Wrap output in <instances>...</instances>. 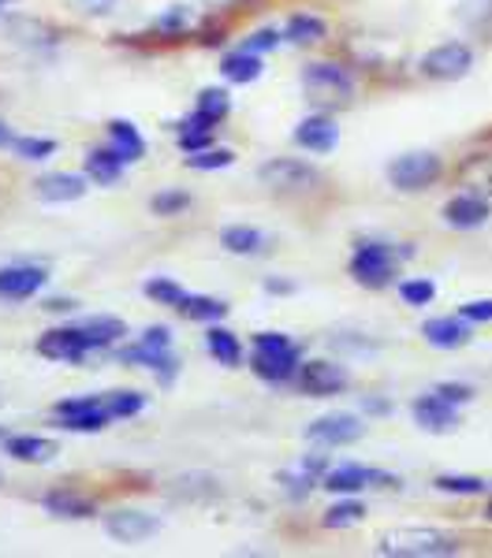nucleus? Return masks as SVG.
<instances>
[{
  "instance_id": "9b49d317",
  "label": "nucleus",
  "mask_w": 492,
  "mask_h": 558,
  "mask_svg": "<svg viewBox=\"0 0 492 558\" xmlns=\"http://www.w3.org/2000/svg\"><path fill=\"white\" fill-rule=\"evenodd\" d=\"M410 417H415L418 428L433 432V436H447V432H455L463 425L459 407H455V402H447L444 395H436V391L418 395V399L410 402Z\"/></svg>"
},
{
  "instance_id": "37998d69",
  "label": "nucleus",
  "mask_w": 492,
  "mask_h": 558,
  "mask_svg": "<svg viewBox=\"0 0 492 558\" xmlns=\"http://www.w3.org/2000/svg\"><path fill=\"white\" fill-rule=\"evenodd\" d=\"M459 317L470 324H489L492 320V299H473L467 305H459Z\"/></svg>"
},
{
  "instance_id": "6e6552de",
  "label": "nucleus",
  "mask_w": 492,
  "mask_h": 558,
  "mask_svg": "<svg viewBox=\"0 0 492 558\" xmlns=\"http://www.w3.org/2000/svg\"><path fill=\"white\" fill-rule=\"evenodd\" d=\"M399 476L384 473V470H373V465H358V462H347V465H336L321 476V488L336 492V495H355L362 488H399Z\"/></svg>"
},
{
  "instance_id": "c756f323",
  "label": "nucleus",
  "mask_w": 492,
  "mask_h": 558,
  "mask_svg": "<svg viewBox=\"0 0 492 558\" xmlns=\"http://www.w3.org/2000/svg\"><path fill=\"white\" fill-rule=\"evenodd\" d=\"M79 328L86 331V339H89V343H94L97 350L112 347L116 339L128 336V324H123L120 317H86V320H79Z\"/></svg>"
},
{
  "instance_id": "a18cd8bd",
  "label": "nucleus",
  "mask_w": 492,
  "mask_h": 558,
  "mask_svg": "<svg viewBox=\"0 0 492 558\" xmlns=\"http://www.w3.org/2000/svg\"><path fill=\"white\" fill-rule=\"evenodd\" d=\"M436 395H444L447 402H455V407H467V402H473V387L470 384H436L433 387Z\"/></svg>"
},
{
  "instance_id": "f704fd0d",
  "label": "nucleus",
  "mask_w": 492,
  "mask_h": 558,
  "mask_svg": "<svg viewBox=\"0 0 492 558\" xmlns=\"http://www.w3.org/2000/svg\"><path fill=\"white\" fill-rule=\"evenodd\" d=\"M365 518V507L358 499H339L336 507L325 510V529H351Z\"/></svg>"
},
{
  "instance_id": "c03bdc74",
  "label": "nucleus",
  "mask_w": 492,
  "mask_h": 558,
  "mask_svg": "<svg viewBox=\"0 0 492 558\" xmlns=\"http://www.w3.org/2000/svg\"><path fill=\"white\" fill-rule=\"evenodd\" d=\"M179 146L187 153H202L213 146V131H194V128H183L179 131Z\"/></svg>"
},
{
  "instance_id": "412c9836",
  "label": "nucleus",
  "mask_w": 492,
  "mask_h": 558,
  "mask_svg": "<svg viewBox=\"0 0 492 558\" xmlns=\"http://www.w3.org/2000/svg\"><path fill=\"white\" fill-rule=\"evenodd\" d=\"M228 112H231L228 89H202V94H199V108H194V116L183 123V128H194V131H217V123H220Z\"/></svg>"
},
{
  "instance_id": "9d476101",
  "label": "nucleus",
  "mask_w": 492,
  "mask_h": 558,
  "mask_svg": "<svg viewBox=\"0 0 492 558\" xmlns=\"http://www.w3.org/2000/svg\"><path fill=\"white\" fill-rule=\"evenodd\" d=\"M57 421L60 428L71 432H101L112 421V413L105 407V395H83V399L57 402Z\"/></svg>"
},
{
  "instance_id": "6ab92c4d",
  "label": "nucleus",
  "mask_w": 492,
  "mask_h": 558,
  "mask_svg": "<svg viewBox=\"0 0 492 558\" xmlns=\"http://www.w3.org/2000/svg\"><path fill=\"white\" fill-rule=\"evenodd\" d=\"M86 191H89L86 175H75V172H49V175H41L38 183H34V194H38L41 202H52V205L79 202Z\"/></svg>"
},
{
  "instance_id": "79ce46f5",
  "label": "nucleus",
  "mask_w": 492,
  "mask_h": 558,
  "mask_svg": "<svg viewBox=\"0 0 492 558\" xmlns=\"http://www.w3.org/2000/svg\"><path fill=\"white\" fill-rule=\"evenodd\" d=\"M187 26H191V12H187V8H172V12H165L157 20V31L168 34V38H179Z\"/></svg>"
},
{
  "instance_id": "4468645a",
  "label": "nucleus",
  "mask_w": 492,
  "mask_h": 558,
  "mask_svg": "<svg viewBox=\"0 0 492 558\" xmlns=\"http://www.w3.org/2000/svg\"><path fill=\"white\" fill-rule=\"evenodd\" d=\"M362 432L365 425L355 413H325V417H317L307 428V439L321 447H347V444H355V439H362Z\"/></svg>"
},
{
  "instance_id": "5fc2aeb1",
  "label": "nucleus",
  "mask_w": 492,
  "mask_h": 558,
  "mask_svg": "<svg viewBox=\"0 0 492 558\" xmlns=\"http://www.w3.org/2000/svg\"><path fill=\"white\" fill-rule=\"evenodd\" d=\"M4 439H8V436H4V432H0V444H4Z\"/></svg>"
},
{
  "instance_id": "5701e85b",
  "label": "nucleus",
  "mask_w": 492,
  "mask_h": 558,
  "mask_svg": "<svg viewBox=\"0 0 492 558\" xmlns=\"http://www.w3.org/2000/svg\"><path fill=\"white\" fill-rule=\"evenodd\" d=\"M262 57L257 52H250V49H236V52H228V57L220 60V75L228 78V83H236V86H250V83H257L262 78Z\"/></svg>"
},
{
  "instance_id": "de8ad7c7",
  "label": "nucleus",
  "mask_w": 492,
  "mask_h": 558,
  "mask_svg": "<svg viewBox=\"0 0 492 558\" xmlns=\"http://www.w3.org/2000/svg\"><path fill=\"white\" fill-rule=\"evenodd\" d=\"M139 343H146V347H154V350H172V331H168L165 324H157V328L142 331Z\"/></svg>"
},
{
  "instance_id": "4c0bfd02",
  "label": "nucleus",
  "mask_w": 492,
  "mask_h": 558,
  "mask_svg": "<svg viewBox=\"0 0 492 558\" xmlns=\"http://www.w3.org/2000/svg\"><path fill=\"white\" fill-rule=\"evenodd\" d=\"M142 291H146V299H154L157 305H172V310H179V302L187 299V291L183 287L176 283V279H149L146 287H142Z\"/></svg>"
},
{
  "instance_id": "ea45409f",
  "label": "nucleus",
  "mask_w": 492,
  "mask_h": 558,
  "mask_svg": "<svg viewBox=\"0 0 492 558\" xmlns=\"http://www.w3.org/2000/svg\"><path fill=\"white\" fill-rule=\"evenodd\" d=\"M187 205H191V194L187 191H160V194H154L149 209H154L157 216H179Z\"/></svg>"
},
{
  "instance_id": "3c124183",
  "label": "nucleus",
  "mask_w": 492,
  "mask_h": 558,
  "mask_svg": "<svg viewBox=\"0 0 492 558\" xmlns=\"http://www.w3.org/2000/svg\"><path fill=\"white\" fill-rule=\"evenodd\" d=\"M362 407L370 410V413H388V402H377V399H365Z\"/></svg>"
},
{
  "instance_id": "393cba45",
  "label": "nucleus",
  "mask_w": 492,
  "mask_h": 558,
  "mask_svg": "<svg viewBox=\"0 0 492 558\" xmlns=\"http://www.w3.org/2000/svg\"><path fill=\"white\" fill-rule=\"evenodd\" d=\"M4 451L15 458V462H52L57 458V444L41 436H8Z\"/></svg>"
},
{
  "instance_id": "72a5a7b5",
  "label": "nucleus",
  "mask_w": 492,
  "mask_h": 558,
  "mask_svg": "<svg viewBox=\"0 0 492 558\" xmlns=\"http://www.w3.org/2000/svg\"><path fill=\"white\" fill-rule=\"evenodd\" d=\"M436 492H447V495H481L489 488V481H481V476H470V473H444L433 481Z\"/></svg>"
},
{
  "instance_id": "b1692460",
  "label": "nucleus",
  "mask_w": 492,
  "mask_h": 558,
  "mask_svg": "<svg viewBox=\"0 0 492 558\" xmlns=\"http://www.w3.org/2000/svg\"><path fill=\"white\" fill-rule=\"evenodd\" d=\"M83 165H86V179H94V183H101V186H112L116 179L123 175V165H128V160H123L116 149H89Z\"/></svg>"
},
{
  "instance_id": "7ed1b4c3",
  "label": "nucleus",
  "mask_w": 492,
  "mask_h": 558,
  "mask_svg": "<svg viewBox=\"0 0 492 558\" xmlns=\"http://www.w3.org/2000/svg\"><path fill=\"white\" fill-rule=\"evenodd\" d=\"M302 365V347L291 343L280 331H257L254 336V354H250V368L262 376L265 384H288L299 376Z\"/></svg>"
},
{
  "instance_id": "ddd939ff",
  "label": "nucleus",
  "mask_w": 492,
  "mask_h": 558,
  "mask_svg": "<svg viewBox=\"0 0 492 558\" xmlns=\"http://www.w3.org/2000/svg\"><path fill=\"white\" fill-rule=\"evenodd\" d=\"M101 525L116 544H142V539L160 533V518L146 514V510H112L101 518Z\"/></svg>"
},
{
  "instance_id": "f257e3e1",
  "label": "nucleus",
  "mask_w": 492,
  "mask_h": 558,
  "mask_svg": "<svg viewBox=\"0 0 492 558\" xmlns=\"http://www.w3.org/2000/svg\"><path fill=\"white\" fill-rule=\"evenodd\" d=\"M415 250L396 246V242H381V239H362L351 254V279L358 287H370V291H384L392 287L399 265L407 260Z\"/></svg>"
},
{
  "instance_id": "bb28decb",
  "label": "nucleus",
  "mask_w": 492,
  "mask_h": 558,
  "mask_svg": "<svg viewBox=\"0 0 492 558\" xmlns=\"http://www.w3.org/2000/svg\"><path fill=\"white\" fill-rule=\"evenodd\" d=\"M45 510L49 514H57V518H94L97 514V507H94V499H86V495H79V492H49L45 495Z\"/></svg>"
},
{
  "instance_id": "cd10ccee",
  "label": "nucleus",
  "mask_w": 492,
  "mask_h": 558,
  "mask_svg": "<svg viewBox=\"0 0 492 558\" xmlns=\"http://www.w3.org/2000/svg\"><path fill=\"white\" fill-rule=\"evenodd\" d=\"M325 38H328V23L310 12L291 15L288 26H284V41H291V45H317Z\"/></svg>"
},
{
  "instance_id": "20e7f679",
  "label": "nucleus",
  "mask_w": 492,
  "mask_h": 558,
  "mask_svg": "<svg viewBox=\"0 0 492 558\" xmlns=\"http://www.w3.org/2000/svg\"><path fill=\"white\" fill-rule=\"evenodd\" d=\"M355 75L333 60H313L302 68V94L313 108H344L355 101Z\"/></svg>"
},
{
  "instance_id": "a878e982",
  "label": "nucleus",
  "mask_w": 492,
  "mask_h": 558,
  "mask_svg": "<svg viewBox=\"0 0 492 558\" xmlns=\"http://www.w3.org/2000/svg\"><path fill=\"white\" fill-rule=\"evenodd\" d=\"M205 347H209L213 362H220L224 368H236L243 362V343H239L236 331H228V328H217V324H213V328L205 331Z\"/></svg>"
},
{
  "instance_id": "a19ab883",
  "label": "nucleus",
  "mask_w": 492,
  "mask_h": 558,
  "mask_svg": "<svg viewBox=\"0 0 492 558\" xmlns=\"http://www.w3.org/2000/svg\"><path fill=\"white\" fill-rule=\"evenodd\" d=\"M12 149H15V157H23V160H45L57 153V142L52 138H15Z\"/></svg>"
},
{
  "instance_id": "4d7b16f0",
  "label": "nucleus",
  "mask_w": 492,
  "mask_h": 558,
  "mask_svg": "<svg viewBox=\"0 0 492 558\" xmlns=\"http://www.w3.org/2000/svg\"><path fill=\"white\" fill-rule=\"evenodd\" d=\"M0 4H8V0H0Z\"/></svg>"
},
{
  "instance_id": "473e14b6",
  "label": "nucleus",
  "mask_w": 492,
  "mask_h": 558,
  "mask_svg": "<svg viewBox=\"0 0 492 558\" xmlns=\"http://www.w3.org/2000/svg\"><path fill=\"white\" fill-rule=\"evenodd\" d=\"M8 31H12V38H15V41H23V45H52V38H57V34H52L45 23H38V20H23V15L8 20Z\"/></svg>"
},
{
  "instance_id": "7c9ffc66",
  "label": "nucleus",
  "mask_w": 492,
  "mask_h": 558,
  "mask_svg": "<svg viewBox=\"0 0 492 558\" xmlns=\"http://www.w3.org/2000/svg\"><path fill=\"white\" fill-rule=\"evenodd\" d=\"M459 179H463L467 191L492 197V153H478V157H470L467 165L459 168Z\"/></svg>"
},
{
  "instance_id": "2eb2a0df",
  "label": "nucleus",
  "mask_w": 492,
  "mask_h": 558,
  "mask_svg": "<svg viewBox=\"0 0 492 558\" xmlns=\"http://www.w3.org/2000/svg\"><path fill=\"white\" fill-rule=\"evenodd\" d=\"M489 216H492V197L473 194V191L447 197V205H444V223L447 228H459V231L481 228V223H489Z\"/></svg>"
},
{
  "instance_id": "49530a36",
  "label": "nucleus",
  "mask_w": 492,
  "mask_h": 558,
  "mask_svg": "<svg viewBox=\"0 0 492 558\" xmlns=\"http://www.w3.org/2000/svg\"><path fill=\"white\" fill-rule=\"evenodd\" d=\"M280 41H284V34H280V31H254V34L247 38L243 49H250V52H268V49H276Z\"/></svg>"
},
{
  "instance_id": "864d4df0",
  "label": "nucleus",
  "mask_w": 492,
  "mask_h": 558,
  "mask_svg": "<svg viewBox=\"0 0 492 558\" xmlns=\"http://www.w3.org/2000/svg\"><path fill=\"white\" fill-rule=\"evenodd\" d=\"M485 518H489V521H492V499H489V502H485Z\"/></svg>"
},
{
  "instance_id": "1a4fd4ad",
  "label": "nucleus",
  "mask_w": 492,
  "mask_h": 558,
  "mask_svg": "<svg viewBox=\"0 0 492 558\" xmlns=\"http://www.w3.org/2000/svg\"><path fill=\"white\" fill-rule=\"evenodd\" d=\"M295 380H299V391L310 395V399H328V395H339L351 387V373L339 362L317 357V362H302Z\"/></svg>"
},
{
  "instance_id": "c85d7f7f",
  "label": "nucleus",
  "mask_w": 492,
  "mask_h": 558,
  "mask_svg": "<svg viewBox=\"0 0 492 558\" xmlns=\"http://www.w3.org/2000/svg\"><path fill=\"white\" fill-rule=\"evenodd\" d=\"M109 134H112V149L120 153L128 165L142 160V153H146V142H142V134H139V128H134L131 120H112Z\"/></svg>"
},
{
  "instance_id": "603ef678",
  "label": "nucleus",
  "mask_w": 492,
  "mask_h": 558,
  "mask_svg": "<svg viewBox=\"0 0 492 558\" xmlns=\"http://www.w3.org/2000/svg\"><path fill=\"white\" fill-rule=\"evenodd\" d=\"M12 142H15V134L4 128V120H0V149H4V146H12Z\"/></svg>"
},
{
  "instance_id": "dca6fc26",
  "label": "nucleus",
  "mask_w": 492,
  "mask_h": 558,
  "mask_svg": "<svg viewBox=\"0 0 492 558\" xmlns=\"http://www.w3.org/2000/svg\"><path fill=\"white\" fill-rule=\"evenodd\" d=\"M45 287V268L38 265H4L0 268V302H26Z\"/></svg>"
},
{
  "instance_id": "a211bd4d",
  "label": "nucleus",
  "mask_w": 492,
  "mask_h": 558,
  "mask_svg": "<svg viewBox=\"0 0 492 558\" xmlns=\"http://www.w3.org/2000/svg\"><path fill=\"white\" fill-rule=\"evenodd\" d=\"M295 142L310 153H333L339 146V128L333 116H307V120L295 128Z\"/></svg>"
},
{
  "instance_id": "f03ea898",
  "label": "nucleus",
  "mask_w": 492,
  "mask_h": 558,
  "mask_svg": "<svg viewBox=\"0 0 492 558\" xmlns=\"http://www.w3.org/2000/svg\"><path fill=\"white\" fill-rule=\"evenodd\" d=\"M377 551L392 558H444V555H459L463 539L444 529H425V525H410V529H392L377 539Z\"/></svg>"
},
{
  "instance_id": "f8f14e48",
  "label": "nucleus",
  "mask_w": 492,
  "mask_h": 558,
  "mask_svg": "<svg viewBox=\"0 0 492 558\" xmlns=\"http://www.w3.org/2000/svg\"><path fill=\"white\" fill-rule=\"evenodd\" d=\"M94 343L86 339V331L79 328H52V331H45V336L38 339V354L41 357H49V362H68V365H75V362H86L89 354H94Z\"/></svg>"
},
{
  "instance_id": "f3484780",
  "label": "nucleus",
  "mask_w": 492,
  "mask_h": 558,
  "mask_svg": "<svg viewBox=\"0 0 492 558\" xmlns=\"http://www.w3.org/2000/svg\"><path fill=\"white\" fill-rule=\"evenodd\" d=\"M422 339L436 350H459L473 339V324L463 320L459 313H452V317H433L422 324Z\"/></svg>"
},
{
  "instance_id": "423d86ee",
  "label": "nucleus",
  "mask_w": 492,
  "mask_h": 558,
  "mask_svg": "<svg viewBox=\"0 0 492 558\" xmlns=\"http://www.w3.org/2000/svg\"><path fill=\"white\" fill-rule=\"evenodd\" d=\"M257 179L262 186L276 194H310L321 186V172L310 165V160H299V157H276V160H265L257 168Z\"/></svg>"
},
{
  "instance_id": "6e6d98bb",
  "label": "nucleus",
  "mask_w": 492,
  "mask_h": 558,
  "mask_svg": "<svg viewBox=\"0 0 492 558\" xmlns=\"http://www.w3.org/2000/svg\"><path fill=\"white\" fill-rule=\"evenodd\" d=\"M220 4H231V0H220Z\"/></svg>"
},
{
  "instance_id": "09e8293b",
  "label": "nucleus",
  "mask_w": 492,
  "mask_h": 558,
  "mask_svg": "<svg viewBox=\"0 0 492 558\" xmlns=\"http://www.w3.org/2000/svg\"><path fill=\"white\" fill-rule=\"evenodd\" d=\"M83 12H105V8H112V0H75Z\"/></svg>"
},
{
  "instance_id": "58836bf2",
  "label": "nucleus",
  "mask_w": 492,
  "mask_h": 558,
  "mask_svg": "<svg viewBox=\"0 0 492 558\" xmlns=\"http://www.w3.org/2000/svg\"><path fill=\"white\" fill-rule=\"evenodd\" d=\"M399 299L407 305H415V310H422V305H429L436 299V283H433V279H403Z\"/></svg>"
},
{
  "instance_id": "39448f33",
  "label": "nucleus",
  "mask_w": 492,
  "mask_h": 558,
  "mask_svg": "<svg viewBox=\"0 0 492 558\" xmlns=\"http://www.w3.org/2000/svg\"><path fill=\"white\" fill-rule=\"evenodd\" d=\"M444 157L441 153H429V149H418V153H403L388 165V183L396 186L403 194H418V191H429L444 179Z\"/></svg>"
},
{
  "instance_id": "2f4dec72",
  "label": "nucleus",
  "mask_w": 492,
  "mask_h": 558,
  "mask_svg": "<svg viewBox=\"0 0 492 558\" xmlns=\"http://www.w3.org/2000/svg\"><path fill=\"white\" fill-rule=\"evenodd\" d=\"M179 313L191 320H205V324H217L228 317V305L220 299H205V294H187L183 302H179Z\"/></svg>"
},
{
  "instance_id": "4be33fe9",
  "label": "nucleus",
  "mask_w": 492,
  "mask_h": 558,
  "mask_svg": "<svg viewBox=\"0 0 492 558\" xmlns=\"http://www.w3.org/2000/svg\"><path fill=\"white\" fill-rule=\"evenodd\" d=\"M220 246L228 254H239V257H254V254H265L268 250V235L250 223H231V228L220 231Z\"/></svg>"
},
{
  "instance_id": "0eeeda50",
  "label": "nucleus",
  "mask_w": 492,
  "mask_h": 558,
  "mask_svg": "<svg viewBox=\"0 0 492 558\" xmlns=\"http://www.w3.org/2000/svg\"><path fill=\"white\" fill-rule=\"evenodd\" d=\"M470 68H473V49L467 41H444L422 57V75L429 83H455V78H467Z\"/></svg>"
},
{
  "instance_id": "8fccbe9b",
  "label": "nucleus",
  "mask_w": 492,
  "mask_h": 558,
  "mask_svg": "<svg viewBox=\"0 0 492 558\" xmlns=\"http://www.w3.org/2000/svg\"><path fill=\"white\" fill-rule=\"evenodd\" d=\"M265 291H273V294H291V291H295V283H284V279H268Z\"/></svg>"
},
{
  "instance_id": "c9c22d12",
  "label": "nucleus",
  "mask_w": 492,
  "mask_h": 558,
  "mask_svg": "<svg viewBox=\"0 0 492 558\" xmlns=\"http://www.w3.org/2000/svg\"><path fill=\"white\" fill-rule=\"evenodd\" d=\"M231 165H236V153L217 149V146H209L202 153H191V157H187V168H194V172H220V168H231Z\"/></svg>"
},
{
  "instance_id": "aec40b11",
  "label": "nucleus",
  "mask_w": 492,
  "mask_h": 558,
  "mask_svg": "<svg viewBox=\"0 0 492 558\" xmlns=\"http://www.w3.org/2000/svg\"><path fill=\"white\" fill-rule=\"evenodd\" d=\"M123 365H146V368H154V373H160V384H172V376H176V354L172 350H154V347H146V343H134V347H123L120 354Z\"/></svg>"
},
{
  "instance_id": "e433bc0d",
  "label": "nucleus",
  "mask_w": 492,
  "mask_h": 558,
  "mask_svg": "<svg viewBox=\"0 0 492 558\" xmlns=\"http://www.w3.org/2000/svg\"><path fill=\"white\" fill-rule=\"evenodd\" d=\"M105 407H109L112 421L134 417V413H142V407H146V395H139V391H109V395H105Z\"/></svg>"
}]
</instances>
